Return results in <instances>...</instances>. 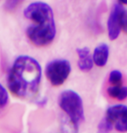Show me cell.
<instances>
[{
	"label": "cell",
	"mask_w": 127,
	"mask_h": 133,
	"mask_svg": "<svg viewBox=\"0 0 127 133\" xmlns=\"http://www.w3.org/2000/svg\"><path fill=\"white\" fill-rule=\"evenodd\" d=\"M62 133H78V124L68 117L67 118L62 119Z\"/></svg>",
	"instance_id": "10"
},
{
	"label": "cell",
	"mask_w": 127,
	"mask_h": 133,
	"mask_svg": "<svg viewBox=\"0 0 127 133\" xmlns=\"http://www.w3.org/2000/svg\"><path fill=\"white\" fill-rule=\"evenodd\" d=\"M123 81L122 73L118 70H112L109 74V82L112 86H121Z\"/></svg>",
	"instance_id": "12"
},
{
	"label": "cell",
	"mask_w": 127,
	"mask_h": 133,
	"mask_svg": "<svg viewBox=\"0 0 127 133\" xmlns=\"http://www.w3.org/2000/svg\"><path fill=\"white\" fill-rule=\"evenodd\" d=\"M113 124H112L106 117H105L99 122L97 126V133H110L113 129Z\"/></svg>",
	"instance_id": "11"
},
{
	"label": "cell",
	"mask_w": 127,
	"mask_h": 133,
	"mask_svg": "<svg viewBox=\"0 0 127 133\" xmlns=\"http://www.w3.org/2000/svg\"><path fill=\"white\" fill-rule=\"evenodd\" d=\"M23 16L33 23L27 28L26 34L34 45L44 47L54 41L56 27L50 5L41 1L33 2L24 9Z\"/></svg>",
	"instance_id": "2"
},
{
	"label": "cell",
	"mask_w": 127,
	"mask_h": 133,
	"mask_svg": "<svg viewBox=\"0 0 127 133\" xmlns=\"http://www.w3.org/2000/svg\"><path fill=\"white\" fill-rule=\"evenodd\" d=\"M118 3L122 5H127V0H118Z\"/></svg>",
	"instance_id": "16"
},
{
	"label": "cell",
	"mask_w": 127,
	"mask_h": 133,
	"mask_svg": "<svg viewBox=\"0 0 127 133\" xmlns=\"http://www.w3.org/2000/svg\"><path fill=\"white\" fill-rule=\"evenodd\" d=\"M122 30L127 33V10L125 9L122 15Z\"/></svg>",
	"instance_id": "15"
},
{
	"label": "cell",
	"mask_w": 127,
	"mask_h": 133,
	"mask_svg": "<svg viewBox=\"0 0 127 133\" xmlns=\"http://www.w3.org/2000/svg\"><path fill=\"white\" fill-rule=\"evenodd\" d=\"M93 59L92 56H91V55H87L85 56L79 57L78 61V66L80 68L81 71L82 72H88L92 68L93 66Z\"/></svg>",
	"instance_id": "9"
},
{
	"label": "cell",
	"mask_w": 127,
	"mask_h": 133,
	"mask_svg": "<svg viewBox=\"0 0 127 133\" xmlns=\"http://www.w3.org/2000/svg\"><path fill=\"white\" fill-rule=\"evenodd\" d=\"M9 101V94L5 87L0 83V108L4 107Z\"/></svg>",
	"instance_id": "13"
},
{
	"label": "cell",
	"mask_w": 127,
	"mask_h": 133,
	"mask_svg": "<svg viewBox=\"0 0 127 133\" xmlns=\"http://www.w3.org/2000/svg\"><path fill=\"white\" fill-rule=\"evenodd\" d=\"M59 106L71 120L79 124L84 120L83 101L77 92L73 90H66L60 94Z\"/></svg>",
	"instance_id": "3"
},
{
	"label": "cell",
	"mask_w": 127,
	"mask_h": 133,
	"mask_svg": "<svg viewBox=\"0 0 127 133\" xmlns=\"http://www.w3.org/2000/svg\"><path fill=\"white\" fill-rule=\"evenodd\" d=\"M109 58V47L105 43H100L95 48L92 59L94 64L98 66H104L106 65Z\"/></svg>",
	"instance_id": "7"
},
{
	"label": "cell",
	"mask_w": 127,
	"mask_h": 133,
	"mask_svg": "<svg viewBox=\"0 0 127 133\" xmlns=\"http://www.w3.org/2000/svg\"><path fill=\"white\" fill-rule=\"evenodd\" d=\"M71 73V65L68 60L57 59L49 62L45 68V74L50 84L59 87L64 83Z\"/></svg>",
	"instance_id": "4"
},
{
	"label": "cell",
	"mask_w": 127,
	"mask_h": 133,
	"mask_svg": "<svg viewBox=\"0 0 127 133\" xmlns=\"http://www.w3.org/2000/svg\"><path fill=\"white\" fill-rule=\"evenodd\" d=\"M21 0H7L5 4V8L7 10H14L17 4H19Z\"/></svg>",
	"instance_id": "14"
},
{
	"label": "cell",
	"mask_w": 127,
	"mask_h": 133,
	"mask_svg": "<svg viewBox=\"0 0 127 133\" xmlns=\"http://www.w3.org/2000/svg\"><path fill=\"white\" fill-rule=\"evenodd\" d=\"M41 79L42 68L37 61L29 55H20L9 72L7 84L15 96L28 99L38 92Z\"/></svg>",
	"instance_id": "1"
},
{
	"label": "cell",
	"mask_w": 127,
	"mask_h": 133,
	"mask_svg": "<svg viewBox=\"0 0 127 133\" xmlns=\"http://www.w3.org/2000/svg\"><path fill=\"white\" fill-rule=\"evenodd\" d=\"M105 117L112 122L118 131H127V105H115L110 106L106 111Z\"/></svg>",
	"instance_id": "6"
},
{
	"label": "cell",
	"mask_w": 127,
	"mask_h": 133,
	"mask_svg": "<svg viewBox=\"0 0 127 133\" xmlns=\"http://www.w3.org/2000/svg\"><path fill=\"white\" fill-rule=\"evenodd\" d=\"M107 94L110 97L122 101L127 98V87L121 86H112L108 87Z\"/></svg>",
	"instance_id": "8"
},
{
	"label": "cell",
	"mask_w": 127,
	"mask_h": 133,
	"mask_svg": "<svg viewBox=\"0 0 127 133\" xmlns=\"http://www.w3.org/2000/svg\"><path fill=\"white\" fill-rule=\"evenodd\" d=\"M125 8L122 4H114L110 12L107 21L108 36L111 41H114L118 37L122 30V15Z\"/></svg>",
	"instance_id": "5"
}]
</instances>
